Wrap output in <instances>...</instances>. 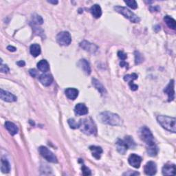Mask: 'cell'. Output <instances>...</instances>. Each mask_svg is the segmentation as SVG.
I'll use <instances>...</instances> for the list:
<instances>
[{"mask_svg":"<svg viewBox=\"0 0 176 176\" xmlns=\"http://www.w3.org/2000/svg\"><path fill=\"white\" fill-rule=\"evenodd\" d=\"M39 152L41 154V156H43L47 161L52 163H57L58 160L56 157L54 155L51 151H50L47 147L42 146L39 148Z\"/></svg>","mask_w":176,"mask_h":176,"instance_id":"8992f818","label":"cell"},{"mask_svg":"<svg viewBox=\"0 0 176 176\" xmlns=\"http://www.w3.org/2000/svg\"><path fill=\"white\" fill-rule=\"evenodd\" d=\"M98 118L100 122L105 125L116 126V125H121L122 124V121L120 116L110 112L100 113Z\"/></svg>","mask_w":176,"mask_h":176,"instance_id":"6da1fadb","label":"cell"},{"mask_svg":"<svg viewBox=\"0 0 176 176\" xmlns=\"http://www.w3.org/2000/svg\"><path fill=\"white\" fill-rule=\"evenodd\" d=\"M114 10L118 13L123 15L125 17H126L133 23H138L140 21V19L136 14H134L133 12L127 8L122 7V6H115Z\"/></svg>","mask_w":176,"mask_h":176,"instance_id":"277c9868","label":"cell"},{"mask_svg":"<svg viewBox=\"0 0 176 176\" xmlns=\"http://www.w3.org/2000/svg\"><path fill=\"white\" fill-rule=\"evenodd\" d=\"M92 84L93 86L96 87V89L101 94H105L106 93L105 88L99 81L96 79V78H92Z\"/></svg>","mask_w":176,"mask_h":176,"instance_id":"603a6c76","label":"cell"},{"mask_svg":"<svg viewBox=\"0 0 176 176\" xmlns=\"http://www.w3.org/2000/svg\"><path fill=\"white\" fill-rule=\"evenodd\" d=\"M40 83L44 86H49L52 84L53 81V77L51 74L48 73H44L40 75L39 77Z\"/></svg>","mask_w":176,"mask_h":176,"instance_id":"7c38bea8","label":"cell"},{"mask_svg":"<svg viewBox=\"0 0 176 176\" xmlns=\"http://www.w3.org/2000/svg\"><path fill=\"white\" fill-rule=\"evenodd\" d=\"M138 78V75L136 73H133L131 74L125 75L124 77V80L127 82H130V81H134Z\"/></svg>","mask_w":176,"mask_h":176,"instance_id":"f546056e","label":"cell"},{"mask_svg":"<svg viewBox=\"0 0 176 176\" xmlns=\"http://www.w3.org/2000/svg\"><path fill=\"white\" fill-rule=\"evenodd\" d=\"M129 86H130L132 91H136L138 88V86L137 85L134 83V81H130V82H129Z\"/></svg>","mask_w":176,"mask_h":176,"instance_id":"8d00e7d4","label":"cell"},{"mask_svg":"<svg viewBox=\"0 0 176 176\" xmlns=\"http://www.w3.org/2000/svg\"><path fill=\"white\" fill-rule=\"evenodd\" d=\"M33 21L34 24H43V19L39 15H34L33 17Z\"/></svg>","mask_w":176,"mask_h":176,"instance_id":"d6a6232c","label":"cell"},{"mask_svg":"<svg viewBox=\"0 0 176 176\" xmlns=\"http://www.w3.org/2000/svg\"><path fill=\"white\" fill-rule=\"evenodd\" d=\"M68 124L72 129H77L80 127L81 121L79 122H76L73 118H70L68 120Z\"/></svg>","mask_w":176,"mask_h":176,"instance_id":"f1b7e54d","label":"cell"},{"mask_svg":"<svg viewBox=\"0 0 176 176\" xmlns=\"http://www.w3.org/2000/svg\"><path fill=\"white\" fill-rule=\"evenodd\" d=\"M125 142L127 143V146L129 148H131V149H134L136 147V143L133 140L131 136H126L125 138Z\"/></svg>","mask_w":176,"mask_h":176,"instance_id":"83f0119b","label":"cell"},{"mask_svg":"<svg viewBox=\"0 0 176 176\" xmlns=\"http://www.w3.org/2000/svg\"><path fill=\"white\" fill-rule=\"evenodd\" d=\"M30 75L33 77H37V74H38V72H37V70H34V69H32V70H30L29 71Z\"/></svg>","mask_w":176,"mask_h":176,"instance_id":"74e56055","label":"cell"},{"mask_svg":"<svg viewBox=\"0 0 176 176\" xmlns=\"http://www.w3.org/2000/svg\"><path fill=\"white\" fill-rule=\"evenodd\" d=\"M0 71L2 73H8L9 72V68L8 67L7 65L2 64V61H1V66H0Z\"/></svg>","mask_w":176,"mask_h":176,"instance_id":"836d02e7","label":"cell"},{"mask_svg":"<svg viewBox=\"0 0 176 176\" xmlns=\"http://www.w3.org/2000/svg\"><path fill=\"white\" fill-rule=\"evenodd\" d=\"M157 121L161 126L173 133H175L176 131V125L175 118L169 117L167 116H158L157 117Z\"/></svg>","mask_w":176,"mask_h":176,"instance_id":"7a4b0ae2","label":"cell"},{"mask_svg":"<svg viewBox=\"0 0 176 176\" xmlns=\"http://www.w3.org/2000/svg\"><path fill=\"white\" fill-rule=\"evenodd\" d=\"M0 98H1L2 100H4V101L9 103L15 102L17 100V97L14 94L2 89L0 90Z\"/></svg>","mask_w":176,"mask_h":176,"instance_id":"ba28073f","label":"cell"},{"mask_svg":"<svg viewBox=\"0 0 176 176\" xmlns=\"http://www.w3.org/2000/svg\"><path fill=\"white\" fill-rule=\"evenodd\" d=\"M164 20L165 21V23L166 24V25H167L169 28H171V29L173 30L175 29L176 23H175V20H174V19H173L170 16L166 15V16L164 17Z\"/></svg>","mask_w":176,"mask_h":176,"instance_id":"484cf974","label":"cell"},{"mask_svg":"<svg viewBox=\"0 0 176 176\" xmlns=\"http://www.w3.org/2000/svg\"><path fill=\"white\" fill-rule=\"evenodd\" d=\"M162 174L164 175H174L175 174V165L166 164L162 168Z\"/></svg>","mask_w":176,"mask_h":176,"instance_id":"5bb4252c","label":"cell"},{"mask_svg":"<svg viewBox=\"0 0 176 176\" xmlns=\"http://www.w3.org/2000/svg\"><path fill=\"white\" fill-rule=\"evenodd\" d=\"M90 149L92 152V156L97 160H99L100 158L103 153V149L100 147L97 146H90Z\"/></svg>","mask_w":176,"mask_h":176,"instance_id":"44dd1931","label":"cell"},{"mask_svg":"<svg viewBox=\"0 0 176 176\" xmlns=\"http://www.w3.org/2000/svg\"><path fill=\"white\" fill-rule=\"evenodd\" d=\"M120 65L121 66V67H126V68H128V64H127L126 62H125V61H122L121 62V64H120Z\"/></svg>","mask_w":176,"mask_h":176,"instance_id":"b9f144b4","label":"cell"},{"mask_svg":"<svg viewBox=\"0 0 176 176\" xmlns=\"http://www.w3.org/2000/svg\"><path fill=\"white\" fill-rule=\"evenodd\" d=\"M125 3L129 7H130L132 9H136L138 8L137 2L134 0H130V1H125Z\"/></svg>","mask_w":176,"mask_h":176,"instance_id":"1f68e13d","label":"cell"},{"mask_svg":"<svg viewBox=\"0 0 176 176\" xmlns=\"http://www.w3.org/2000/svg\"><path fill=\"white\" fill-rule=\"evenodd\" d=\"M75 114L78 116H83L86 115L88 113V109L86 105L83 103H78L74 108Z\"/></svg>","mask_w":176,"mask_h":176,"instance_id":"9a60e30c","label":"cell"},{"mask_svg":"<svg viewBox=\"0 0 176 176\" xmlns=\"http://www.w3.org/2000/svg\"><path fill=\"white\" fill-rule=\"evenodd\" d=\"M147 153L150 156H156L158 153V148L156 146V144H154L152 146L147 147Z\"/></svg>","mask_w":176,"mask_h":176,"instance_id":"4316f807","label":"cell"},{"mask_svg":"<svg viewBox=\"0 0 176 176\" xmlns=\"http://www.w3.org/2000/svg\"><path fill=\"white\" fill-rule=\"evenodd\" d=\"M17 64L18 66H20V67H24V66L26 65V63L24 61H20L17 63Z\"/></svg>","mask_w":176,"mask_h":176,"instance_id":"60d3db41","label":"cell"},{"mask_svg":"<svg viewBox=\"0 0 176 176\" xmlns=\"http://www.w3.org/2000/svg\"><path fill=\"white\" fill-rule=\"evenodd\" d=\"M48 2L50 3V4H58V1H48Z\"/></svg>","mask_w":176,"mask_h":176,"instance_id":"7bdbcfd3","label":"cell"},{"mask_svg":"<svg viewBox=\"0 0 176 176\" xmlns=\"http://www.w3.org/2000/svg\"><path fill=\"white\" fill-rule=\"evenodd\" d=\"M37 68L40 71L43 72H47L50 70L49 64L46 60H41L37 64Z\"/></svg>","mask_w":176,"mask_h":176,"instance_id":"cb8c5ba5","label":"cell"},{"mask_svg":"<svg viewBox=\"0 0 176 176\" xmlns=\"http://www.w3.org/2000/svg\"><path fill=\"white\" fill-rule=\"evenodd\" d=\"M82 172H83V174L84 175H90L91 174V171L89 169H88L86 166L83 165L82 166Z\"/></svg>","mask_w":176,"mask_h":176,"instance_id":"e575fe53","label":"cell"},{"mask_svg":"<svg viewBox=\"0 0 176 176\" xmlns=\"http://www.w3.org/2000/svg\"><path fill=\"white\" fill-rule=\"evenodd\" d=\"M5 127L6 128L10 134L12 135V136H14V135L17 134L18 133V127H17L16 125H15L14 123H12L11 122L9 121H6L5 123Z\"/></svg>","mask_w":176,"mask_h":176,"instance_id":"d6986e66","label":"cell"},{"mask_svg":"<svg viewBox=\"0 0 176 176\" xmlns=\"http://www.w3.org/2000/svg\"><path fill=\"white\" fill-rule=\"evenodd\" d=\"M124 175H140L139 173L138 172H131V171H129L127 173H125V174H123Z\"/></svg>","mask_w":176,"mask_h":176,"instance_id":"f35d334b","label":"cell"},{"mask_svg":"<svg viewBox=\"0 0 176 176\" xmlns=\"http://www.w3.org/2000/svg\"><path fill=\"white\" fill-rule=\"evenodd\" d=\"M7 49L9 50V51H11V52H15L16 51V48H15V47L13 46H8L7 47Z\"/></svg>","mask_w":176,"mask_h":176,"instance_id":"ab89813d","label":"cell"},{"mask_svg":"<svg viewBox=\"0 0 176 176\" xmlns=\"http://www.w3.org/2000/svg\"><path fill=\"white\" fill-rule=\"evenodd\" d=\"M56 41L61 46H69L72 42V37L70 34L67 31L59 33L56 36Z\"/></svg>","mask_w":176,"mask_h":176,"instance_id":"52a82bcc","label":"cell"},{"mask_svg":"<svg viewBox=\"0 0 176 176\" xmlns=\"http://www.w3.org/2000/svg\"><path fill=\"white\" fill-rule=\"evenodd\" d=\"M65 95L69 99L75 100L78 95V91L75 88H68L65 91Z\"/></svg>","mask_w":176,"mask_h":176,"instance_id":"ac0fdd59","label":"cell"},{"mask_svg":"<svg viewBox=\"0 0 176 176\" xmlns=\"http://www.w3.org/2000/svg\"><path fill=\"white\" fill-rule=\"evenodd\" d=\"M2 162V166H1V171L2 173H4V174H8V173L10 172L11 171V165L10 163L8 162V161L6 159L2 158L1 160Z\"/></svg>","mask_w":176,"mask_h":176,"instance_id":"d4e9b609","label":"cell"},{"mask_svg":"<svg viewBox=\"0 0 176 176\" xmlns=\"http://www.w3.org/2000/svg\"><path fill=\"white\" fill-rule=\"evenodd\" d=\"M164 92L168 95L169 101H172L175 98V90H174V80H171L167 86L164 90Z\"/></svg>","mask_w":176,"mask_h":176,"instance_id":"9c48e42d","label":"cell"},{"mask_svg":"<svg viewBox=\"0 0 176 176\" xmlns=\"http://www.w3.org/2000/svg\"><path fill=\"white\" fill-rule=\"evenodd\" d=\"M30 54L34 57H37L41 54V47L37 43L32 44L30 47Z\"/></svg>","mask_w":176,"mask_h":176,"instance_id":"7402d4cb","label":"cell"},{"mask_svg":"<svg viewBox=\"0 0 176 176\" xmlns=\"http://www.w3.org/2000/svg\"><path fill=\"white\" fill-rule=\"evenodd\" d=\"M140 137L143 142L147 144V147L156 144L154 137L149 129L147 127H143L140 130Z\"/></svg>","mask_w":176,"mask_h":176,"instance_id":"5b68a950","label":"cell"},{"mask_svg":"<svg viewBox=\"0 0 176 176\" xmlns=\"http://www.w3.org/2000/svg\"><path fill=\"white\" fill-rule=\"evenodd\" d=\"M143 61V56L139 52H135V62L136 64H140Z\"/></svg>","mask_w":176,"mask_h":176,"instance_id":"4dcf8cb0","label":"cell"},{"mask_svg":"<svg viewBox=\"0 0 176 176\" xmlns=\"http://www.w3.org/2000/svg\"><path fill=\"white\" fill-rule=\"evenodd\" d=\"M81 130L87 135H96L97 129L95 123L91 118H86L81 120Z\"/></svg>","mask_w":176,"mask_h":176,"instance_id":"3957f363","label":"cell"},{"mask_svg":"<svg viewBox=\"0 0 176 176\" xmlns=\"http://www.w3.org/2000/svg\"><path fill=\"white\" fill-rule=\"evenodd\" d=\"M116 146H117L118 152L121 154H125L129 149L127 143L125 142L124 140L119 139L116 143Z\"/></svg>","mask_w":176,"mask_h":176,"instance_id":"e0dca14e","label":"cell"},{"mask_svg":"<svg viewBox=\"0 0 176 176\" xmlns=\"http://www.w3.org/2000/svg\"><path fill=\"white\" fill-rule=\"evenodd\" d=\"M128 162L130 163V165L133 166V167L138 169L140 166L141 162H142V158L139 156L136 155V154L133 153L129 157Z\"/></svg>","mask_w":176,"mask_h":176,"instance_id":"30bf717a","label":"cell"},{"mask_svg":"<svg viewBox=\"0 0 176 176\" xmlns=\"http://www.w3.org/2000/svg\"><path fill=\"white\" fill-rule=\"evenodd\" d=\"M80 46L86 51L92 53H94L98 50V46H96L95 44L88 42L87 41H83V42H81L80 43Z\"/></svg>","mask_w":176,"mask_h":176,"instance_id":"4fadbf2b","label":"cell"},{"mask_svg":"<svg viewBox=\"0 0 176 176\" xmlns=\"http://www.w3.org/2000/svg\"><path fill=\"white\" fill-rule=\"evenodd\" d=\"M90 12L93 16L96 19L100 18L102 15L101 8H100V6L98 4L93 5L90 8Z\"/></svg>","mask_w":176,"mask_h":176,"instance_id":"ffe728a7","label":"cell"},{"mask_svg":"<svg viewBox=\"0 0 176 176\" xmlns=\"http://www.w3.org/2000/svg\"><path fill=\"white\" fill-rule=\"evenodd\" d=\"M144 173L148 175H154L157 172L156 164L153 161L147 162L144 168Z\"/></svg>","mask_w":176,"mask_h":176,"instance_id":"8fae6325","label":"cell"},{"mask_svg":"<svg viewBox=\"0 0 176 176\" xmlns=\"http://www.w3.org/2000/svg\"><path fill=\"white\" fill-rule=\"evenodd\" d=\"M118 57L120 58L122 61H125V59L127 58V54H125V53L123 51H118Z\"/></svg>","mask_w":176,"mask_h":176,"instance_id":"d590c367","label":"cell"},{"mask_svg":"<svg viewBox=\"0 0 176 176\" xmlns=\"http://www.w3.org/2000/svg\"><path fill=\"white\" fill-rule=\"evenodd\" d=\"M78 65L81 68V70L86 74L89 75L91 74V68L90 66V64L86 59H81L78 63Z\"/></svg>","mask_w":176,"mask_h":176,"instance_id":"2e32d148","label":"cell"}]
</instances>
